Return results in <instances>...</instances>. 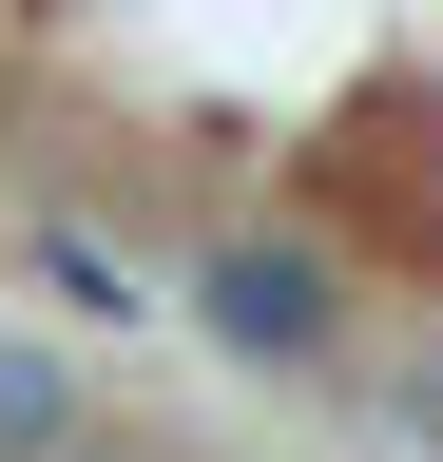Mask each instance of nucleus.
I'll use <instances>...</instances> for the list:
<instances>
[{
	"mask_svg": "<svg viewBox=\"0 0 443 462\" xmlns=\"http://www.w3.org/2000/svg\"><path fill=\"white\" fill-rule=\"evenodd\" d=\"M193 328L232 346V366L309 385V366H347V270H328L309 231H193Z\"/></svg>",
	"mask_w": 443,
	"mask_h": 462,
	"instance_id": "f257e3e1",
	"label": "nucleus"
},
{
	"mask_svg": "<svg viewBox=\"0 0 443 462\" xmlns=\"http://www.w3.org/2000/svg\"><path fill=\"white\" fill-rule=\"evenodd\" d=\"M20 270L59 289V309H97V328H154V270H116V251H97L78 212H39V231H20Z\"/></svg>",
	"mask_w": 443,
	"mask_h": 462,
	"instance_id": "f03ea898",
	"label": "nucleus"
},
{
	"mask_svg": "<svg viewBox=\"0 0 443 462\" xmlns=\"http://www.w3.org/2000/svg\"><path fill=\"white\" fill-rule=\"evenodd\" d=\"M78 443V366L59 346H0V462H59Z\"/></svg>",
	"mask_w": 443,
	"mask_h": 462,
	"instance_id": "7ed1b4c3",
	"label": "nucleus"
},
{
	"mask_svg": "<svg viewBox=\"0 0 443 462\" xmlns=\"http://www.w3.org/2000/svg\"><path fill=\"white\" fill-rule=\"evenodd\" d=\"M385 424H405V443L443 462V346H424V366H405V385H385Z\"/></svg>",
	"mask_w": 443,
	"mask_h": 462,
	"instance_id": "20e7f679",
	"label": "nucleus"
},
{
	"mask_svg": "<svg viewBox=\"0 0 443 462\" xmlns=\"http://www.w3.org/2000/svg\"><path fill=\"white\" fill-rule=\"evenodd\" d=\"M59 462H135V443H97V424H78V443H59Z\"/></svg>",
	"mask_w": 443,
	"mask_h": 462,
	"instance_id": "39448f33",
	"label": "nucleus"
}]
</instances>
